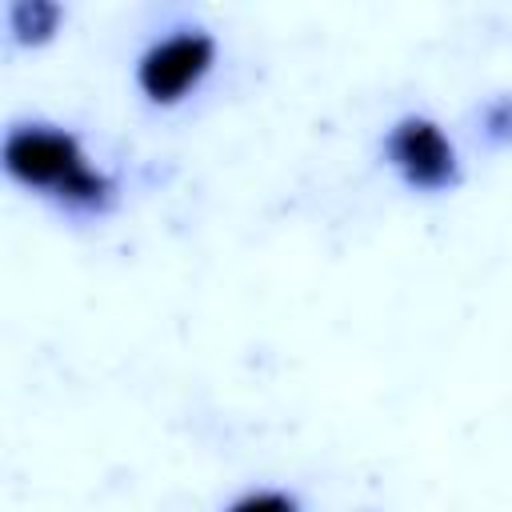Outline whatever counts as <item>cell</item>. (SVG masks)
I'll use <instances>...</instances> for the list:
<instances>
[{
    "label": "cell",
    "mask_w": 512,
    "mask_h": 512,
    "mask_svg": "<svg viewBox=\"0 0 512 512\" xmlns=\"http://www.w3.org/2000/svg\"><path fill=\"white\" fill-rule=\"evenodd\" d=\"M224 512H300V500L280 488H252V492L236 496Z\"/></svg>",
    "instance_id": "5"
},
{
    "label": "cell",
    "mask_w": 512,
    "mask_h": 512,
    "mask_svg": "<svg viewBox=\"0 0 512 512\" xmlns=\"http://www.w3.org/2000/svg\"><path fill=\"white\" fill-rule=\"evenodd\" d=\"M216 36L204 28H176L160 40H152L136 60V88L148 104L172 108L184 96H192L204 76L216 64Z\"/></svg>",
    "instance_id": "2"
},
{
    "label": "cell",
    "mask_w": 512,
    "mask_h": 512,
    "mask_svg": "<svg viewBox=\"0 0 512 512\" xmlns=\"http://www.w3.org/2000/svg\"><path fill=\"white\" fill-rule=\"evenodd\" d=\"M480 124L492 144H512V96H492L480 112Z\"/></svg>",
    "instance_id": "6"
},
{
    "label": "cell",
    "mask_w": 512,
    "mask_h": 512,
    "mask_svg": "<svg viewBox=\"0 0 512 512\" xmlns=\"http://www.w3.org/2000/svg\"><path fill=\"white\" fill-rule=\"evenodd\" d=\"M60 20H64V8L52 4V0H16L8 8V28H12L16 44H44V40H52Z\"/></svg>",
    "instance_id": "4"
},
{
    "label": "cell",
    "mask_w": 512,
    "mask_h": 512,
    "mask_svg": "<svg viewBox=\"0 0 512 512\" xmlns=\"http://www.w3.org/2000/svg\"><path fill=\"white\" fill-rule=\"evenodd\" d=\"M4 168L24 188L48 192L80 212H104L116 200L112 176L92 168L80 136L60 124H12L4 136Z\"/></svg>",
    "instance_id": "1"
},
{
    "label": "cell",
    "mask_w": 512,
    "mask_h": 512,
    "mask_svg": "<svg viewBox=\"0 0 512 512\" xmlns=\"http://www.w3.org/2000/svg\"><path fill=\"white\" fill-rule=\"evenodd\" d=\"M384 156L416 192H448L460 184L456 148L428 116H400L384 136Z\"/></svg>",
    "instance_id": "3"
}]
</instances>
